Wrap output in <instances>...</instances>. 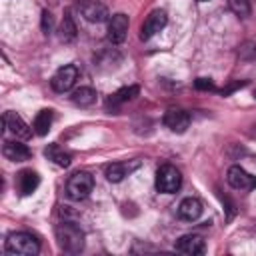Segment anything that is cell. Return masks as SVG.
Wrapping results in <instances>:
<instances>
[{"label": "cell", "mask_w": 256, "mask_h": 256, "mask_svg": "<svg viewBox=\"0 0 256 256\" xmlns=\"http://www.w3.org/2000/svg\"><path fill=\"white\" fill-rule=\"evenodd\" d=\"M56 238H58V244L64 252L78 254L84 248V232L74 222H66V220L60 222L56 226Z\"/></svg>", "instance_id": "6da1fadb"}, {"label": "cell", "mask_w": 256, "mask_h": 256, "mask_svg": "<svg viewBox=\"0 0 256 256\" xmlns=\"http://www.w3.org/2000/svg\"><path fill=\"white\" fill-rule=\"evenodd\" d=\"M6 252L14 256H36L40 252V240L28 232H12L6 238Z\"/></svg>", "instance_id": "7a4b0ae2"}, {"label": "cell", "mask_w": 256, "mask_h": 256, "mask_svg": "<svg viewBox=\"0 0 256 256\" xmlns=\"http://www.w3.org/2000/svg\"><path fill=\"white\" fill-rule=\"evenodd\" d=\"M94 188V178L90 172H74L66 182V196L70 200H84Z\"/></svg>", "instance_id": "3957f363"}, {"label": "cell", "mask_w": 256, "mask_h": 256, "mask_svg": "<svg viewBox=\"0 0 256 256\" xmlns=\"http://www.w3.org/2000/svg\"><path fill=\"white\" fill-rule=\"evenodd\" d=\"M182 184V174L172 164H162L156 172V190L164 194H174Z\"/></svg>", "instance_id": "277c9868"}, {"label": "cell", "mask_w": 256, "mask_h": 256, "mask_svg": "<svg viewBox=\"0 0 256 256\" xmlns=\"http://www.w3.org/2000/svg\"><path fill=\"white\" fill-rule=\"evenodd\" d=\"M78 74H80V70H78L76 64H64L62 68L56 70V74H54L52 80H50L52 90H54V92H60V94L68 92V90L76 84Z\"/></svg>", "instance_id": "5b68a950"}, {"label": "cell", "mask_w": 256, "mask_h": 256, "mask_svg": "<svg viewBox=\"0 0 256 256\" xmlns=\"http://www.w3.org/2000/svg\"><path fill=\"white\" fill-rule=\"evenodd\" d=\"M168 24V16L164 10H152L146 20L140 26V40H150L154 34H158Z\"/></svg>", "instance_id": "8992f818"}, {"label": "cell", "mask_w": 256, "mask_h": 256, "mask_svg": "<svg viewBox=\"0 0 256 256\" xmlns=\"http://www.w3.org/2000/svg\"><path fill=\"white\" fill-rule=\"evenodd\" d=\"M76 8L82 14V18L88 22H104L108 18V8L96 0H80Z\"/></svg>", "instance_id": "52a82bcc"}, {"label": "cell", "mask_w": 256, "mask_h": 256, "mask_svg": "<svg viewBox=\"0 0 256 256\" xmlns=\"http://www.w3.org/2000/svg\"><path fill=\"white\" fill-rule=\"evenodd\" d=\"M128 26H130V22H128V16L126 14H122V12L114 14L108 20V40L112 44H122L126 40Z\"/></svg>", "instance_id": "ba28073f"}, {"label": "cell", "mask_w": 256, "mask_h": 256, "mask_svg": "<svg viewBox=\"0 0 256 256\" xmlns=\"http://www.w3.org/2000/svg\"><path fill=\"white\" fill-rule=\"evenodd\" d=\"M226 180L236 190H250V188L256 186V178L252 174H248L242 166H230L228 174H226Z\"/></svg>", "instance_id": "9c48e42d"}, {"label": "cell", "mask_w": 256, "mask_h": 256, "mask_svg": "<svg viewBox=\"0 0 256 256\" xmlns=\"http://www.w3.org/2000/svg\"><path fill=\"white\" fill-rule=\"evenodd\" d=\"M4 126H6L16 138H22V140H28V138L32 136V130H34V128H30V126L22 120V116H20L18 112H12V110H8V112L4 114Z\"/></svg>", "instance_id": "30bf717a"}, {"label": "cell", "mask_w": 256, "mask_h": 256, "mask_svg": "<svg viewBox=\"0 0 256 256\" xmlns=\"http://www.w3.org/2000/svg\"><path fill=\"white\" fill-rule=\"evenodd\" d=\"M162 122H164V126L168 128V130H172V132H176V134H182V132H186V128L190 126V114L188 112H184V110H168L166 114H164V118H162Z\"/></svg>", "instance_id": "8fae6325"}, {"label": "cell", "mask_w": 256, "mask_h": 256, "mask_svg": "<svg viewBox=\"0 0 256 256\" xmlns=\"http://www.w3.org/2000/svg\"><path fill=\"white\" fill-rule=\"evenodd\" d=\"M136 168H140V160H130V162H114L106 166V178L108 182H122L126 176H130Z\"/></svg>", "instance_id": "7c38bea8"}, {"label": "cell", "mask_w": 256, "mask_h": 256, "mask_svg": "<svg viewBox=\"0 0 256 256\" xmlns=\"http://www.w3.org/2000/svg\"><path fill=\"white\" fill-rule=\"evenodd\" d=\"M176 250L182 252V254H204L206 246H204V240L202 236L198 234H184L176 240Z\"/></svg>", "instance_id": "4fadbf2b"}, {"label": "cell", "mask_w": 256, "mask_h": 256, "mask_svg": "<svg viewBox=\"0 0 256 256\" xmlns=\"http://www.w3.org/2000/svg\"><path fill=\"white\" fill-rule=\"evenodd\" d=\"M40 186V176L34 170H22L16 174V188L20 196H30Z\"/></svg>", "instance_id": "5bb4252c"}, {"label": "cell", "mask_w": 256, "mask_h": 256, "mask_svg": "<svg viewBox=\"0 0 256 256\" xmlns=\"http://www.w3.org/2000/svg\"><path fill=\"white\" fill-rule=\"evenodd\" d=\"M202 212H204V208H202V202L198 200V198H184L180 204H178V216L182 218V220H186V222H194V220H198L200 216H202Z\"/></svg>", "instance_id": "9a60e30c"}, {"label": "cell", "mask_w": 256, "mask_h": 256, "mask_svg": "<svg viewBox=\"0 0 256 256\" xmlns=\"http://www.w3.org/2000/svg\"><path fill=\"white\" fill-rule=\"evenodd\" d=\"M2 154H4L8 160H12V162H24V160H30V158H32V150H30L26 144L18 142V140H14V142H4Z\"/></svg>", "instance_id": "2e32d148"}, {"label": "cell", "mask_w": 256, "mask_h": 256, "mask_svg": "<svg viewBox=\"0 0 256 256\" xmlns=\"http://www.w3.org/2000/svg\"><path fill=\"white\" fill-rule=\"evenodd\" d=\"M70 98H72V102H74L76 106L88 108V106H92V104L96 102V90L90 88V86H80V88H76V90L72 92Z\"/></svg>", "instance_id": "e0dca14e"}, {"label": "cell", "mask_w": 256, "mask_h": 256, "mask_svg": "<svg viewBox=\"0 0 256 256\" xmlns=\"http://www.w3.org/2000/svg\"><path fill=\"white\" fill-rule=\"evenodd\" d=\"M44 154H46V158H48V160H52L54 164H58V166H62V168H68V166H70V162H72L70 152L62 150L58 144H48V146H46V150H44Z\"/></svg>", "instance_id": "ac0fdd59"}, {"label": "cell", "mask_w": 256, "mask_h": 256, "mask_svg": "<svg viewBox=\"0 0 256 256\" xmlns=\"http://www.w3.org/2000/svg\"><path fill=\"white\" fill-rule=\"evenodd\" d=\"M76 32H78L76 22H74L70 10H66V12H64V18H62V22H60V28H58V36H60L62 42H72V40L76 38Z\"/></svg>", "instance_id": "d6986e66"}, {"label": "cell", "mask_w": 256, "mask_h": 256, "mask_svg": "<svg viewBox=\"0 0 256 256\" xmlns=\"http://www.w3.org/2000/svg\"><path fill=\"white\" fill-rule=\"evenodd\" d=\"M52 118H54L52 110H40V112L36 114V118H34V124H32L34 132H36L38 136H46V134L50 132Z\"/></svg>", "instance_id": "ffe728a7"}, {"label": "cell", "mask_w": 256, "mask_h": 256, "mask_svg": "<svg viewBox=\"0 0 256 256\" xmlns=\"http://www.w3.org/2000/svg\"><path fill=\"white\" fill-rule=\"evenodd\" d=\"M138 92H140V88H138V86H124V88L116 90V92L108 98V104H110V106L124 104V102H128V100L136 98V96H138Z\"/></svg>", "instance_id": "44dd1931"}, {"label": "cell", "mask_w": 256, "mask_h": 256, "mask_svg": "<svg viewBox=\"0 0 256 256\" xmlns=\"http://www.w3.org/2000/svg\"><path fill=\"white\" fill-rule=\"evenodd\" d=\"M228 8H230L236 16H240V18L250 16V10H252L248 0H228Z\"/></svg>", "instance_id": "7402d4cb"}, {"label": "cell", "mask_w": 256, "mask_h": 256, "mask_svg": "<svg viewBox=\"0 0 256 256\" xmlns=\"http://www.w3.org/2000/svg\"><path fill=\"white\" fill-rule=\"evenodd\" d=\"M52 26H54L52 14L44 10V12H42V30H44V34H50V32H52Z\"/></svg>", "instance_id": "603a6c76"}, {"label": "cell", "mask_w": 256, "mask_h": 256, "mask_svg": "<svg viewBox=\"0 0 256 256\" xmlns=\"http://www.w3.org/2000/svg\"><path fill=\"white\" fill-rule=\"evenodd\" d=\"M194 86H196L198 90H216V88H214V82H212L210 78H196V80H194Z\"/></svg>", "instance_id": "cb8c5ba5"}, {"label": "cell", "mask_w": 256, "mask_h": 256, "mask_svg": "<svg viewBox=\"0 0 256 256\" xmlns=\"http://www.w3.org/2000/svg\"><path fill=\"white\" fill-rule=\"evenodd\" d=\"M198 2H208V0H198Z\"/></svg>", "instance_id": "d4e9b609"}]
</instances>
